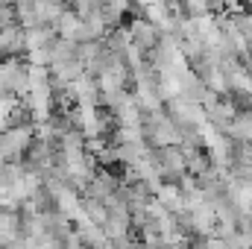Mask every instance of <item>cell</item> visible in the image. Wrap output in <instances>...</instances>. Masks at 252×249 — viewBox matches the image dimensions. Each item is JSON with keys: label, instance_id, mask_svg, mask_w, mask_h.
<instances>
[{"label": "cell", "instance_id": "6da1fadb", "mask_svg": "<svg viewBox=\"0 0 252 249\" xmlns=\"http://www.w3.org/2000/svg\"><path fill=\"white\" fill-rule=\"evenodd\" d=\"M144 138L150 147H170V144H182V126L173 115H161L150 112V121L144 124Z\"/></svg>", "mask_w": 252, "mask_h": 249}, {"label": "cell", "instance_id": "7a4b0ae2", "mask_svg": "<svg viewBox=\"0 0 252 249\" xmlns=\"http://www.w3.org/2000/svg\"><path fill=\"white\" fill-rule=\"evenodd\" d=\"M32 141H35V124L0 129V161H21Z\"/></svg>", "mask_w": 252, "mask_h": 249}, {"label": "cell", "instance_id": "3957f363", "mask_svg": "<svg viewBox=\"0 0 252 249\" xmlns=\"http://www.w3.org/2000/svg\"><path fill=\"white\" fill-rule=\"evenodd\" d=\"M0 91H12L18 97L30 94V67L21 62V56L0 59Z\"/></svg>", "mask_w": 252, "mask_h": 249}, {"label": "cell", "instance_id": "277c9868", "mask_svg": "<svg viewBox=\"0 0 252 249\" xmlns=\"http://www.w3.org/2000/svg\"><path fill=\"white\" fill-rule=\"evenodd\" d=\"M153 158L156 167L164 179H182L188 173V161H185V150L182 144H170V147H153Z\"/></svg>", "mask_w": 252, "mask_h": 249}, {"label": "cell", "instance_id": "5b68a950", "mask_svg": "<svg viewBox=\"0 0 252 249\" xmlns=\"http://www.w3.org/2000/svg\"><path fill=\"white\" fill-rule=\"evenodd\" d=\"M132 41L141 47V50H156L158 47V41H161V27L153 21V18H138V21H132Z\"/></svg>", "mask_w": 252, "mask_h": 249}, {"label": "cell", "instance_id": "8992f818", "mask_svg": "<svg viewBox=\"0 0 252 249\" xmlns=\"http://www.w3.org/2000/svg\"><path fill=\"white\" fill-rule=\"evenodd\" d=\"M56 35L82 44V41H85V18H82L76 9H64L62 18H59V24H56Z\"/></svg>", "mask_w": 252, "mask_h": 249}, {"label": "cell", "instance_id": "52a82bcc", "mask_svg": "<svg viewBox=\"0 0 252 249\" xmlns=\"http://www.w3.org/2000/svg\"><path fill=\"white\" fill-rule=\"evenodd\" d=\"M118 187H121V179H118L115 173H109V170H94L91 182L82 187V196H97V199H106V196H112Z\"/></svg>", "mask_w": 252, "mask_h": 249}, {"label": "cell", "instance_id": "ba28073f", "mask_svg": "<svg viewBox=\"0 0 252 249\" xmlns=\"http://www.w3.org/2000/svg\"><path fill=\"white\" fill-rule=\"evenodd\" d=\"M15 12H18V24H21L24 30L41 27V18H38V0H15Z\"/></svg>", "mask_w": 252, "mask_h": 249}, {"label": "cell", "instance_id": "9c48e42d", "mask_svg": "<svg viewBox=\"0 0 252 249\" xmlns=\"http://www.w3.org/2000/svg\"><path fill=\"white\" fill-rule=\"evenodd\" d=\"M226 132L235 138V141H252V115H235L229 126H226Z\"/></svg>", "mask_w": 252, "mask_h": 249}, {"label": "cell", "instance_id": "30bf717a", "mask_svg": "<svg viewBox=\"0 0 252 249\" xmlns=\"http://www.w3.org/2000/svg\"><path fill=\"white\" fill-rule=\"evenodd\" d=\"M15 106H18V94H12V91H0V129H9Z\"/></svg>", "mask_w": 252, "mask_h": 249}]
</instances>
